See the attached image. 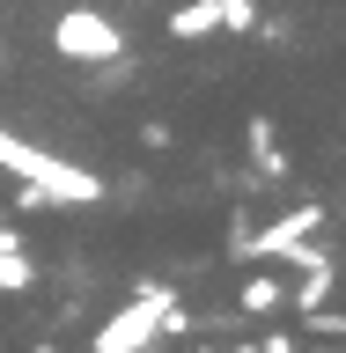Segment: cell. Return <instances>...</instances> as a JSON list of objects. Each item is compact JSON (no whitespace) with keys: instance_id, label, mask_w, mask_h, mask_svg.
Masks as SVG:
<instances>
[{"instance_id":"12","label":"cell","mask_w":346,"mask_h":353,"mask_svg":"<svg viewBox=\"0 0 346 353\" xmlns=\"http://www.w3.org/2000/svg\"><path fill=\"white\" fill-rule=\"evenodd\" d=\"M258 353H302V339H287V331H265V346Z\"/></svg>"},{"instance_id":"6","label":"cell","mask_w":346,"mask_h":353,"mask_svg":"<svg viewBox=\"0 0 346 353\" xmlns=\"http://www.w3.org/2000/svg\"><path fill=\"white\" fill-rule=\"evenodd\" d=\"M30 287H37V258H30L22 228L0 221V294H30Z\"/></svg>"},{"instance_id":"7","label":"cell","mask_w":346,"mask_h":353,"mask_svg":"<svg viewBox=\"0 0 346 353\" xmlns=\"http://www.w3.org/2000/svg\"><path fill=\"white\" fill-rule=\"evenodd\" d=\"M162 30H170L177 44H206V37H221V8L214 0H184V8L162 15Z\"/></svg>"},{"instance_id":"8","label":"cell","mask_w":346,"mask_h":353,"mask_svg":"<svg viewBox=\"0 0 346 353\" xmlns=\"http://www.w3.org/2000/svg\"><path fill=\"white\" fill-rule=\"evenodd\" d=\"M273 309H287V287L273 280V272H251V280L236 287V316H273Z\"/></svg>"},{"instance_id":"1","label":"cell","mask_w":346,"mask_h":353,"mask_svg":"<svg viewBox=\"0 0 346 353\" xmlns=\"http://www.w3.org/2000/svg\"><path fill=\"white\" fill-rule=\"evenodd\" d=\"M0 170H8V176H30V184H44L59 206H96V199H104V176H96V170H74V162H59V154L30 148V140H15V132H0Z\"/></svg>"},{"instance_id":"9","label":"cell","mask_w":346,"mask_h":353,"mask_svg":"<svg viewBox=\"0 0 346 353\" xmlns=\"http://www.w3.org/2000/svg\"><path fill=\"white\" fill-rule=\"evenodd\" d=\"M221 8V30H229V37H251V30H258V0H214Z\"/></svg>"},{"instance_id":"17","label":"cell","mask_w":346,"mask_h":353,"mask_svg":"<svg viewBox=\"0 0 346 353\" xmlns=\"http://www.w3.org/2000/svg\"><path fill=\"white\" fill-rule=\"evenodd\" d=\"M0 59H8V52H0Z\"/></svg>"},{"instance_id":"14","label":"cell","mask_w":346,"mask_h":353,"mask_svg":"<svg viewBox=\"0 0 346 353\" xmlns=\"http://www.w3.org/2000/svg\"><path fill=\"white\" fill-rule=\"evenodd\" d=\"M236 353H258V339H243V346H236Z\"/></svg>"},{"instance_id":"16","label":"cell","mask_w":346,"mask_h":353,"mask_svg":"<svg viewBox=\"0 0 346 353\" xmlns=\"http://www.w3.org/2000/svg\"><path fill=\"white\" fill-rule=\"evenodd\" d=\"M339 214H346V192H339Z\"/></svg>"},{"instance_id":"13","label":"cell","mask_w":346,"mask_h":353,"mask_svg":"<svg viewBox=\"0 0 346 353\" xmlns=\"http://www.w3.org/2000/svg\"><path fill=\"white\" fill-rule=\"evenodd\" d=\"M302 353H346V346H339V339H309Z\"/></svg>"},{"instance_id":"15","label":"cell","mask_w":346,"mask_h":353,"mask_svg":"<svg viewBox=\"0 0 346 353\" xmlns=\"http://www.w3.org/2000/svg\"><path fill=\"white\" fill-rule=\"evenodd\" d=\"M192 353H221V346H192Z\"/></svg>"},{"instance_id":"5","label":"cell","mask_w":346,"mask_h":353,"mask_svg":"<svg viewBox=\"0 0 346 353\" xmlns=\"http://www.w3.org/2000/svg\"><path fill=\"white\" fill-rule=\"evenodd\" d=\"M243 154H251V170H258L265 184H287V170H295V162H287V148H280V125H273L265 110L243 125Z\"/></svg>"},{"instance_id":"2","label":"cell","mask_w":346,"mask_h":353,"mask_svg":"<svg viewBox=\"0 0 346 353\" xmlns=\"http://www.w3.org/2000/svg\"><path fill=\"white\" fill-rule=\"evenodd\" d=\"M52 52L59 59H81V66H110V59H126V30L110 15H96V8H66L52 22Z\"/></svg>"},{"instance_id":"10","label":"cell","mask_w":346,"mask_h":353,"mask_svg":"<svg viewBox=\"0 0 346 353\" xmlns=\"http://www.w3.org/2000/svg\"><path fill=\"white\" fill-rule=\"evenodd\" d=\"M302 324H309V339H346V309H325V302H317Z\"/></svg>"},{"instance_id":"3","label":"cell","mask_w":346,"mask_h":353,"mask_svg":"<svg viewBox=\"0 0 346 353\" xmlns=\"http://www.w3.org/2000/svg\"><path fill=\"white\" fill-rule=\"evenodd\" d=\"M170 294V287H162ZM162 294H133L126 309H110L104 324H96V339H88V353H148L155 346V302Z\"/></svg>"},{"instance_id":"4","label":"cell","mask_w":346,"mask_h":353,"mask_svg":"<svg viewBox=\"0 0 346 353\" xmlns=\"http://www.w3.org/2000/svg\"><path fill=\"white\" fill-rule=\"evenodd\" d=\"M309 228H325V199H302L295 214H280L273 228H258V243H243V258H280L287 243H302Z\"/></svg>"},{"instance_id":"11","label":"cell","mask_w":346,"mask_h":353,"mask_svg":"<svg viewBox=\"0 0 346 353\" xmlns=\"http://www.w3.org/2000/svg\"><path fill=\"white\" fill-rule=\"evenodd\" d=\"M170 140H177V132L162 125V118H148V125H140V148H148V154H162V148H170Z\"/></svg>"}]
</instances>
